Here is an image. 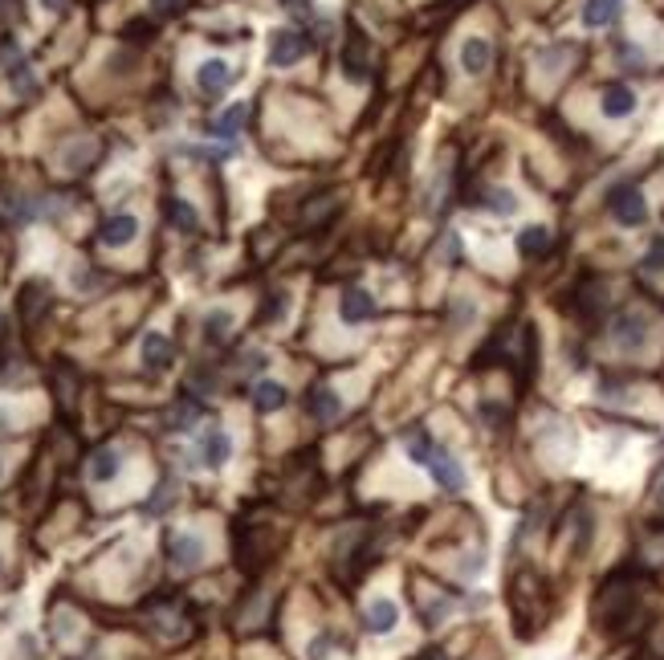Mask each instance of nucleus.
<instances>
[{
    "mask_svg": "<svg viewBox=\"0 0 664 660\" xmlns=\"http://www.w3.org/2000/svg\"><path fill=\"white\" fill-rule=\"evenodd\" d=\"M640 571L636 567H619L616 575L604 579L596 595V628L604 636H632L640 628Z\"/></svg>",
    "mask_w": 664,
    "mask_h": 660,
    "instance_id": "nucleus-1",
    "label": "nucleus"
},
{
    "mask_svg": "<svg viewBox=\"0 0 664 660\" xmlns=\"http://www.w3.org/2000/svg\"><path fill=\"white\" fill-rule=\"evenodd\" d=\"M510 615H514V632L522 640H534L550 620V595H546V579L534 567H522L510 579Z\"/></svg>",
    "mask_w": 664,
    "mask_h": 660,
    "instance_id": "nucleus-2",
    "label": "nucleus"
},
{
    "mask_svg": "<svg viewBox=\"0 0 664 660\" xmlns=\"http://www.w3.org/2000/svg\"><path fill=\"white\" fill-rule=\"evenodd\" d=\"M611 343L628 355L644 351V346H648V318H644L640 310H619L616 323H611Z\"/></svg>",
    "mask_w": 664,
    "mask_h": 660,
    "instance_id": "nucleus-3",
    "label": "nucleus"
},
{
    "mask_svg": "<svg viewBox=\"0 0 664 660\" xmlns=\"http://www.w3.org/2000/svg\"><path fill=\"white\" fill-rule=\"evenodd\" d=\"M607 208H611V216H616L619 224H644V216H648V204H644V192L636 184H619V188H611L607 192Z\"/></svg>",
    "mask_w": 664,
    "mask_h": 660,
    "instance_id": "nucleus-4",
    "label": "nucleus"
},
{
    "mask_svg": "<svg viewBox=\"0 0 664 660\" xmlns=\"http://www.w3.org/2000/svg\"><path fill=\"white\" fill-rule=\"evenodd\" d=\"M204 538L196 534V530H176V534L168 538V554H171V567H180V571H192V567H200L204 562Z\"/></svg>",
    "mask_w": 664,
    "mask_h": 660,
    "instance_id": "nucleus-5",
    "label": "nucleus"
},
{
    "mask_svg": "<svg viewBox=\"0 0 664 660\" xmlns=\"http://www.w3.org/2000/svg\"><path fill=\"white\" fill-rule=\"evenodd\" d=\"M302 54H306V41H302V33H294V29H277L274 37H269V66H294V62H302Z\"/></svg>",
    "mask_w": 664,
    "mask_h": 660,
    "instance_id": "nucleus-6",
    "label": "nucleus"
},
{
    "mask_svg": "<svg viewBox=\"0 0 664 660\" xmlns=\"http://www.w3.org/2000/svg\"><path fill=\"white\" fill-rule=\"evenodd\" d=\"M428 469H432L436 485H444L449 493H461L465 490V469H461V461L452 453H444V449H436L432 461H428Z\"/></svg>",
    "mask_w": 664,
    "mask_h": 660,
    "instance_id": "nucleus-7",
    "label": "nucleus"
},
{
    "mask_svg": "<svg viewBox=\"0 0 664 660\" xmlns=\"http://www.w3.org/2000/svg\"><path fill=\"white\" fill-rule=\"evenodd\" d=\"M135 237H139V216H130V212L110 216V221L102 224V232H99V241L107 249H127Z\"/></svg>",
    "mask_w": 664,
    "mask_h": 660,
    "instance_id": "nucleus-8",
    "label": "nucleus"
},
{
    "mask_svg": "<svg viewBox=\"0 0 664 660\" xmlns=\"http://www.w3.org/2000/svg\"><path fill=\"white\" fill-rule=\"evenodd\" d=\"M229 82H233V66L224 62V57H208V62L196 66V86H200L204 94L229 90Z\"/></svg>",
    "mask_w": 664,
    "mask_h": 660,
    "instance_id": "nucleus-9",
    "label": "nucleus"
},
{
    "mask_svg": "<svg viewBox=\"0 0 664 660\" xmlns=\"http://www.w3.org/2000/svg\"><path fill=\"white\" fill-rule=\"evenodd\" d=\"M200 457H204V465L208 469H221L224 461L233 457V440H229V432L224 428H204V437H200Z\"/></svg>",
    "mask_w": 664,
    "mask_h": 660,
    "instance_id": "nucleus-10",
    "label": "nucleus"
},
{
    "mask_svg": "<svg viewBox=\"0 0 664 660\" xmlns=\"http://www.w3.org/2000/svg\"><path fill=\"white\" fill-rule=\"evenodd\" d=\"M489 62H493V46H489V37H465V46H461V69H465L469 77H482Z\"/></svg>",
    "mask_w": 664,
    "mask_h": 660,
    "instance_id": "nucleus-11",
    "label": "nucleus"
},
{
    "mask_svg": "<svg viewBox=\"0 0 664 660\" xmlns=\"http://www.w3.org/2000/svg\"><path fill=\"white\" fill-rule=\"evenodd\" d=\"M599 110H604L607 119H628L636 110V90L624 82H611L604 94H599Z\"/></svg>",
    "mask_w": 664,
    "mask_h": 660,
    "instance_id": "nucleus-12",
    "label": "nucleus"
},
{
    "mask_svg": "<svg viewBox=\"0 0 664 660\" xmlns=\"http://www.w3.org/2000/svg\"><path fill=\"white\" fill-rule=\"evenodd\" d=\"M338 318H343L347 326L367 323V318H375V298L367 290H347L343 302H338Z\"/></svg>",
    "mask_w": 664,
    "mask_h": 660,
    "instance_id": "nucleus-13",
    "label": "nucleus"
},
{
    "mask_svg": "<svg viewBox=\"0 0 664 660\" xmlns=\"http://www.w3.org/2000/svg\"><path fill=\"white\" fill-rule=\"evenodd\" d=\"M399 624V607H396V599H388V595H379L371 607H367V632H375V636H388L391 628Z\"/></svg>",
    "mask_w": 664,
    "mask_h": 660,
    "instance_id": "nucleus-14",
    "label": "nucleus"
},
{
    "mask_svg": "<svg viewBox=\"0 0 664 660\" xmlns=\"http://www.w3.org/2000/svg\"><path fill=\"white\" fill-rule=\"evenodd\" d=\"M367 69H371V62H367V41L359 37V33H351V46L343 49V77H351V82H367Z\"/></svg>",
    "mask_w": 664,
    "mask_h": 660,
    "instance_id": "nucleus-15",
    "label": "nucleus"
},
{
    "mask_svg": "<svg viewBox=\"0 0 664 660\" xmlns=\"http://www.w3.org/2000/svg\"><path fill=\"white\" fill-rule=\"evenodd\" d=\"M139 351H143V363H147L151 371L171 367V343L160 335V330H147V335H143V346H139Z\"/></svg>",
    "mask_w": 664,
    "mask_h": 660,
    "instance_id": "nucleus-16",
    "label": "nucleus"
},
{
    "mask_svg": "<svg viewBox=\"0 0 664 660\" xmlns=\"http://www.w3.org/2000/svg\"><path fill=\"white\" fill-rule=\"evenodd\" d=\"M16 306H21V318H25V323L33 326V323L41 318V310L49 306V285H46V282H29V285L21 290V302H16Z\"/></svg>",
    "mask_w": 664,
    "mask_h": 660,
    "instance_id": "nucleus-17",
    "label": "nucleus"
},
{
    "mask_svg": "<svg viewBox=\"0 0 664 660\" xmlns=\"http://www.w3.org/2000/svg\"><path fill=\"white\" fill-rule=\"evenodd\" d=\"M619 8H624V0H587L583 5V25L587 29H607L619 16Z\"/></svg>",
    "mask_w": 664,
    "mask_h": 660,
    "instance_id": "nucleus-18",
    "label": "nucleus"
},
{
    "mask_svg": "<svg viewBox=\"0 0 664 660\" xmlns=\"http://www.w3.org/2000/svg\"><path fill=\"white\" fill-rule=\"evenodd\" d=\"M119 469H122V453H119V449H99V453L90 457V481H99V485L115 481Z\"/></svg>",
    "mask_w": 664,
    "mask_h": 660,
    "instance_id": "nucleus-19",
    "label": "nucleus"
},
{
    "mask_svg": "<svg viewBox=\"0 0 664 660\" xmlns=\"http://www.w3.org/2000/svg\"><path fill=\"white\" fill-rule=\"evenodd\" d=\"M518 253L522 257H546L550 253V229H543V224H530V229L518 232Z\"/></svg>",
    "mask_w": 664,
    "mask_h": 660,
    "instance_id": "nucleus-20",
    "label": "nucleus"
},
{
    "mask_svg": "<svg viewBox=\"0 0 664 660\" xmlns=\"http://www.w3.org/2000/svg\"><path fill=\"white\" fill-rule=\"evenodd\" d=\"M285 399H290V392H285L282 384H269V379H265V384L253 387V407H257V412H265V416L269 412H282Z\"/></svg>",
    "mask_w": 664,
    "mask_h": 660,
    "instance_id": "nucleus-21",
    "label": "nucleus"
},
{
    "mask_svg": "<svg viewBox=\"0 0 664 660\" xmlns=\"http://www.w3.org/2000/svg\"><path fill=\"white\" fill-rule=\"evenodd\" d=\"M310 416L314 420H335L338 412H343V399H338L335 387H318V392H310Z\"/></svg>",
    "mask_w": 664,
    "mask_h": 660,
    "instance_id": "nucleus-22",
    "label": "nucleus"
},
{
    "mask_svg": "<svg viewBox=\"0 0 664 660\" xmlns=\"http://www.w3.org/2000/svg\"><path fill=\"white\" fill-rule=\"evenodd\" d=\"M233 323H237V315H233V310H208L204 315V343H224V338H229V330H233Z\"/></svg>",
    "mask_w": 664,
    "mask_h": 660,
    "instance_id": "nucleus-23",
    "label": "nucleus"
},
{
    "mask_svg": "<svg viewBox=\"0 0 664 660\" xmlns=\"http://www.w3.org/2000/svg\"><path fill=\"white\" fill-rule=\"evenodd\" d=\"M477 204L489 208V212H497V216H514V212H518V196H514L510 188H489Z\"/></svg>",
    "mask_w": 664,
    "mask_h": 660,
    "instance_id": "nucleus-24",
    "label": "nucleus"
},
{
    "mask_svg": "<svg viewBox=\"0 0 664 660\" xmlns=\"http://www.w3.org/2000/svg\"><path fill=\"white\" fill-rule=\"evenodd\" d=\"M244 119H249V102H233L229 110H224L221 119H216V135L221 139H233L244 127Z\"/></svg>",
    "mask_w": 664,
    "mask_h": 660,
    "instance_id": "nucleus-25",
    "label": "nucleus"
},
{
    "mask_svg": "<svg viewBox=\"0 0 664 660\" xmlns=\"http://www.w3.org/2000/svg\"><path fill=\"white\" fill-rule=\"evenodd\" d=\"M404 449H408V457H412V461H416V465H428V461H432V453H436L432 437H428V432H424V428H412V432H408Z\"/></svg>",
    "mask_w": 664,
    "mask_h": 660,
    "instance_id": "nucleus-26",
    "label": "nucleus"
},
{
    "mask_svg": "<svg viewBox=\"0 0 664 660\" xmlns=\"http://www.w3.org/2000/svg\"><path fill=\"white\" fill-rule=\"evenodd\" d=\"M90 160H94V143H90V139H78V143L66 147V155H61V168H66V171H82Z\"/></svg>",
    "mask_w": 664,
    "mask_h": 660,
    "instance_id": "nucleus-27",
    "label": "nucleus"
},
{
    "mask_svg": "<svg viewBox=\"0 0 664 660\" xmlns=\"http://www.w3.org/2000/svg\"><path fill=\"white\" fill-rule=\"evenodd\" d=\"M168 221L176 224V229H183V232H196L200 216H196V208H192L188 200H168Z\"/></svg>",
    "mask_w": 664,
    "mask_h": 660,
    "instance_id": "nucleus-28",
    "label": "nucleus"
},
{
    "mask_svg": "<svg viewBox=\"0 0 664 660\" xmlns=\"http://www.w3.org/2000/svg\"><path fill=\"white\" fill-rule=\"evenodd\" d=\"M640 265L648 269V273H664V232H657V237H652V245L644 249Z\"/></svg>",
    "mask_w": 664,
    "mask_h": 660,
    "instance_id": "nucleus-29",
    "label": "nucleus"
},
{
    "mask_svg": "<svg viewBox=\"0 0 664 660\" xmlns=\"http://www.w3.org/2000/svg\"><path fill=\"white\" fill-rule=\"evenodd\" d=\"M196 412H200L196 404H180L176 412H171V420H168V424H171V432H183V428H188V424L196 420Z\"/></svg>",
    "mask_w": 664,
    "mask_h": 660,
    "instance_id": "nucleus-30",
    "label": "nucleus"
},
{
    "mask_svg": "<svg viewBox=\"0 0 664 660\" xmlns=\"http://www.w3.org/2000/svg\"><path fill=\"white\" fill-rule=\"evenodd\" d=\"M285 306H290V302H285V294H269L265 318H282V315H285Z\"/></svg>",
    "mask_w": 664,
    "mask_h": 660,
    "instance_id": "nucleus-31",
    "label": "nucleus"
},
{
    "mask_svg": "<svg viewBox=\"0 0 664 660\" xmlns=\"http://www.w3.org/2000/svg\"><path fill=\"white\" fill-rule=\"evenodd\" d=\"M282 8H285V13H294V16H310L314 13V0H282Z\"/></svg>",
    "mask_w": 664,
    "mask_h": 660,
    "instance_id": "nucleus-32",
    "label": "nucleus"
},
{
    "mask_svg": "<svg viewBox=\"0 0 664 660\" xmlns=\"http://www.w3.org/2000/svg\"><path fill=\"white\" fill-rule=\"evenodd\" d=\"M327 653H330V636L310 640V660H327Z\"/></svg>",
    "mask_w": 664,
    "mask_h": 660,
    "instance_id": "nucleus-33",
    "label": "nucleus"
},
{
    "mask_svg": "<svg viewBox=\"0 0 664 660\" xmlns=\"http://www.w3.org/2000/svg\"><path fill=\"white\" fill-rule=\"evenodd\" d=\"M21 0H0V21H16V16H21Z\"/></svg>",
    "mask_w": 664,
    "mask_h": 660,
    "instance_id": "nucleus-34",
    "label": "nucleus"
},
{
    "mask_svg": "<svg viewBox=\"0 0 664 660\" xmlns=\"http://www.w3.org/2000/svg\"><path fill=\"white\" fill-rule=\"evenodd\" d=\"M180 5H183V0H151V8H155V13H163V16H168V13H176Z\"/></svg>",
    "mask_w": 664,
    "mask_h": 660,
    "instance_id": "nucleus-35",
    "label": "nucleus"
},
{
    "mask_svg": "<svg viewBox=\"0 0 664 660\" xmlns=\"http://www.w3.org/2000/svg\"><path fill=\"white\" fill-rule=\"evenodd\" d=\"M41 5H46L49 13H66V8H69V0H41Z\"/></svg>",
    "mask_w": 664,
    "mask_h": 660,
    "instance_id": "nucleus-36",
    "label": "nucleus"
},
{
    "mask_svg": "<svg viewBox=\"0 0 664 660\" xmlns=\"http://www.w3.org/2000/svg\"><path fill=\"white\" fill-rule=\"evenodd\" d=\"M657 501H660V506H664V481H660V490H657Z\"/></svg>",
    "mask_w": 664,
    "mask_h": 660,
    "instance_id": "nucleus-37",
    "label": "nucleus"
},
{
    "mask_svg": "<svg viewBox=\"0 0 664 660\" xmlns=\"http://www.w3.org/2000/svg\"><path fill=\"white\" fill-rule=\"evenodd\" d=\"M0 346H5V318H0Z\"/></svg>",
    "mask_w": 664,
    "mask_h": 660,
    "instance_id": "nucleus-38",
    "label": "nucleus"
}]
</instances>
